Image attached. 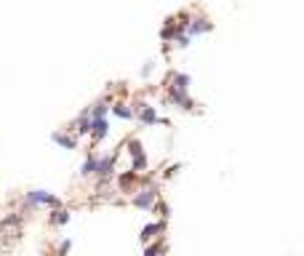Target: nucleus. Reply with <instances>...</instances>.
I'll return each instance as SVG.
<instances>
[{"mask_svg": "<svg viewBox=\"0 0 304 256\" xmlns=\"http://www.w3.org/2000/svg\"><path fill=\"white\" fill-rule=\"evenodd\" d=\"M152 70H155V59H147V62H144V67H141V78H149Z\"/></svg>", "mask_w": 304, "mask_h": 256, "instance_id": "5701e85b", "label": "nucleus"}, {"mask_svg": "<svg viewBox=\"0 0 304 256\" xmlns=\"http://www.w3.org/2000/svg\"><path fill=\"white\" fill-rule=\"evenodd\" d=\"M168 101L174 104V107L184 110V112H192V110H195V101H192V96H189V91L168 88Z\"/></svg>", "mask_w": 304, "mask_h": 256, "instance_id": "0eeeda50", "label": "nucleus"}, {"mask_svg": "<svg viewBox=\"0 0 304 256\" xmlns=\"http://www.w3.org/2000/svg\"><path fill=\"white\" fill-rule=\"evenodd\" d=\"M176 32H182V30L176 27V22H174V19H168V22H166V27L160 30V37H163V43H171V40H174V35H176Z\"/></svg>", "mask_w": 304, "mask_h": 256, "instance_id": "a211bd4d", "label": "nucleus"}, {"mask_svg": "<svg viewBox=\"0 0 304 256\" xmlns=\"http://www.w3.org/2000/svg\"><path fill=\"white\" fill-rule=\"evenodd\" d=\"M168 248H166V243H152V245H144V253L147 256H152V253H166Z\"/></svg>", "mask_w": 304, "mask_h": 256, "instance_id": "4be33fe9", "label": "nucleus"}, {"mask_svg": "<svg viewBox=\"0 0 304 256\" xmlns=\"http://www.w3.org/2000/svg\"><path fill=\"white\" fill-rule=\"evenodd\" d=\"M131 107H134V120L139 123L141 128H149V126H171V120L160 118L158 110L152 107V104H147V101H134Z\"/></svg>", "mask_w": 304, "mask_h": 256, "instance_id": "f257e3e1", "label": "nucleus"}, {"mask_svg": "<svg viewBox=\"0 0 304 256\" xmlns=\"http://www.w3.org/2000/svg\"><path fill=\"white\" fill-rule=\"evenodd\" d=\"M110 112L115 118H120V120H134V107L131 104H126V101H110Z\"/></svg>", "mask_w": 304, "mask_h": 256, "instance_id": "9b49d317", "label": "nucleus"}, {"mask_svg": "<svg viewBox=\"0 0 304 256\" xmlns=\"http://www.w3.org/2000/svg\"><path fill=\"white\" fill-rule=\"evenodd\" d=\"M88 115H91V118H107V115H110V96H102L96 104H91V107H88Z\"/></svg>", "mask_w": 304, "mask_h": 256, "instance_id": "2eb2a0df", "label": "nucleus"}, {"mask_svg": "<svg viewBox=\"0 0 304 256\" xmlns=\"http://www.w3.org/2000/svg\"><path fill=\"white\" fill-rule=\"evenodd\" d=\"M189 43H192V37H189L187 32H176L174 40H171V45H174V48H189Z\"/></svg>", "mask_w": 304, "mask_h": 256, "instance_id": "aec40b11", "label": "nucleus"}, {"mask_svg": "<svg viewBox=\"0 0 304 256\" xmlns=\"http://www.w3.org/2000/svg\"><path fill=\"white\" fill-rule=\"evenodd\" d=\"M27 216V208L24 211H14V214H8L3 222H0V230H6V227H16V224H22V219Z\"/></svg>", "mask_w": 304, "mask_h": 256, "instance_id": "f3484780", "label": "nucleus"}, {"mask_svg": "<svg viewBox=\"0 0 304 256\" xmlns=\"http://www.w3.org/2000/svg\"><path fill=\"white\" fill-rule=\"evenodd\" d=\"M22 203L27 211H32V208H40V206H48V208H56L62 206V200L56 195H51L48 189H27L22 195Z\"/></svg>", "mask_w": 304, "mask_h": 256, "instance_id": "f03ea898", "label": "nucleus"}, {"mask_svg": "<svg viewBox=\"0 0 304 256\" xmlns=\"http://www.w3.org/2000/svg\"><path fill=\"white\" fill-rule=\"evenodd\" d=\"M179 171H182V163H174V166L166 168V176H174V174H179Z\"/></svg>", "mask_w": 304, "mask_h": 256, "instance_id": "393cba45", "label": "nucleus"}, {"mask_svg": "<svg viewBox=\"0 0 304 256\" xmlns=\"http://www.w3.org/2000/svg\"><path fill=\"white\" fill-rule=\"evenodd\" d=\"M70 222H72V214L67 211V208H62V206L51 208V214H48V224L51 227H67Z\"/></svg>", "mask_w": 304, "mask_h": 256, "instance_id": "1a4fd4ad", "label": "nucleus"}, {"mask_svg": "<svg viewBox=\"0 0 304 256\" xmlns=\"http://www.w3.org/2000/svg\"><path fill=\"white\" fill-rule=\"evenodd\" d=\"M118 187H120V192H131V189H136L139 187V174H136V171H126V174H120L118 176Z\"/></svg>", "mask_w": 304, "mask_h": 256, "instance_id": "f8f14e48", "label": "nucleus"}, {"mask_svg": "<svg viewBox=\"0 0 304 256\" xmlns=\"http://www.w3.org/2000/svg\"><path fill=\"white\" fill-rule=\"evenodd\" d=\"M189 85H192V78H189L187 72H171V85H168V88L189 91Z\"/></svg>", "mask_w": 304, "mask_h": 256, "instance_id": "4468645a", "label": "nucleus"}, {"mask_svg": "<svg viewBox=\"0 0 304 256\" xmlns=\"http://www.w3.org/2000/svg\"><path fill=\"white\" fill-rule=\"evenodd\" d=\"M51 141H54V144H59L62 149H70V152H72V149H80V139L75 136L72 131H67V128H64V131H54Z\"/></svg>", "mask_w": 304, "mask_h": 256, "instance_id": "423d86ee", "label": "nucleus"}, {"mask_svg": "<svg viewBox=\"0 0 304 256\" xmlns=\"http://www.w3.org/2000/svg\"><path fill=\"white\" fill-rule=\"evenodd\" d=\"M189 37H200V35H208V32H214V22L208 16H192L187 22V30H184Z\"/></svg>", "mask_w": 304, "mask_h": 256, "instance_id": "39448f33", "label": "nucleus"}, {"mask_svg": "<svg viewBox=\"0 0 304 256\" xmlns=\"http://www.w3.org/2000/svg\"><path fill=\"white\" fill-rule=\"evenodd\" d=\"M163 230H166V219H160V222H149L141 227V240H152V238H163Z\"/></svg>", "mask_w": 304, "mask_h": 256, "instance_id": "9d476101", "label": "nucleus"}, {"mask_svg": "<svg viewBox=\"0 0 304 256\" xmlns=\"http://www.w3.org/2000/svg\"><path fill=\"white\" fill-rule=\"evenodd\" d=\"M67 251H72V240H70V238L56 245V253H67Z\"/></svg>", "mask_w": 304, "mask_h": 256, "instance_id": "b1692460", "label": "nucleus"}, {"mask_svg": "<svg viewBox=\"0 0 304 256\" xmlns=\"http://www.w3.org/2000/svg\"><path fill=\"white\" fill-rule=\"evenodd\" d=\"M155 200H158V187L149 182V184H141L136 192H134V197H131V206L141 208V211H152Z\"/></svg>", "mask_w": 304, "mask_h": 256, "instance_id": "7ed1b4c3", "label": "nucleus"}, {"mask_svg": "<svg viewBox=\"0 0 304 256\" xmlns=\"http://www.w3.org/2000/svg\"><path fill=\"white\" fill-rule=\"evenodd\" d=\"M147 168H149V158H147V152H141V155H134V158H131V171H136V174H144Z\"/></svg>", "mask_w": 304, "mask_h": 256, "instance_id": "dca6fc26", "label": "nucleus"}, {"mask_svg": "<svg viewBox=\"0 0 304 256\" xmlns=\"http://www.w3.org/2000/svg\"><path fill=\"white\" fill-rule=\"evenodd\" d=\"M152 211H158V214H160V219H166V222H168V216H171V206H168V203H163V200L158 197L155 206H152Z\"/></svg>", "mask_w": 304, "mask_h": 256, "instance_id": "412c9836", "label": "nucleus"}, {"mask_svg": "<svg viewBox=\"0 0 304 256\" xmlns=\"http://www.w3.org/2000/svg\"><path fill=\"white\" fill-rule=\"evenodd\" d=\"M96 160H99V155H93V152H88V155H85V160L80 163L78 176H80V179H91L93 174H96Z\"/></svg>", "mask_w": 304, "mask_h": 256, "instance_id": "ddd939ff", "label": "nucleus"}, {"mask_svg": "<svg viewBox=\"0 0 304 256\" xmlns=\"http://www.w3.org/2000/svg\"><path fill=\"white\" fill-rule=\"evenodd\" d=\"M126 149H128V155H131V158L144 152V147H141V139H139V136H131V139L126 141Z\"/></svg>", "mask_w": 304, "mask_h": 256, "instance_id": "6ab92c4d", "label": "nucleus"}, {"mask_svg": "<svg viewBox=\"0 0 304 256\" xmlns=\"http://www.w3.org/2000/svg\"><path fill=\"white\" fill-rule=\"evenodd\" d=\"M115 163H118V152H110V155H102L96 160V176L99 179V187L104 184H110L112 182V176H115Z\"/></svg>", "mask_w": 304, "mask_h": 256, "instance_id": "20e7f679", "label": "nucleus"}, {"mask_svg": "<svg viewBox=\"0 0 304 256\" xmlns=\"http://www.w3.org/2000/svg\"><path fill=\"white\" fill-rule=\"evenodd\" d=\"M88 136H91V141H104L110 136V120L107 118H91Z\"/></svg>", "mask_w": 304, "mask_h": 256, "instance_id": "6e6552de", "label": "nucleus"}]
</instances>
